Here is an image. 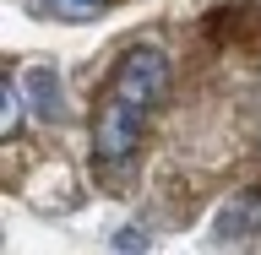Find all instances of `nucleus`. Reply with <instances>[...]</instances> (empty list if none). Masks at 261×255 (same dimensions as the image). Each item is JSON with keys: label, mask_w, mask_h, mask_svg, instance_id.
<instances>
[{"label": "nucleus", "mask_w": 261, "mask_h": 255, "mask_svg": "<svg viewBox=\"0 0 261 255\" xmlns=\"http://www.w3.org/2000/svg\"><path fill=\"white\" fill-rule=\"evenodd\" d=\"M142 120H147V109H136V103H125V98H114L103 87V98H98V109H93V152H98V163L125 168L136 141H142Z\"/></svg>", "instance_id": "nucleus-1"}, {"label": "nucleus", "mask_w": 261, "mask_h": 255, "mask_svg": "<svg viewBox=\"0 0 261 255\" xmlns=\"http://www.w3.org/2000/svg\"><path fill=\"white\" fill-rule=\"evenodd\" d=\"M109 93L152 114V109L163 103V93H169V60H163V49H152V44L130 49L125 60L114 65V76H109Z\"/></svg>", "instance_id": "nucleus-2"}, {"label": "nucleus", "mask_w": 261, "mask_h": 255, "mask_svg": "<svg viewBox=\"0 0 261 255\" xmlns=\"http://www.w3.org/2000/svg\"><path fill=\"white\" fill-rule=\"evenodd\" d=\"M22 93L33 98V109L44 114V120H60L65 114V103H60V81H55V71H49V65H33V71H22Z\"/></svg>", "instance_id": "nucleus-3"}, {"label": "nucleus", "mask_w": 261, "mask_h": 255, "mask_svg": "<svg viewBox=\"0 0 261 255\" xmlns=\"http://www.w3.org/2000/svg\"><path fill=\"white\" fill-rule=\"evenodd\" d=\"M223 234H256V239H261V190L240 195V201L228 207V217H223Z\"/></svg>", "instance_id": "nucleus-4"}, {"label": "nucleus", "mask_w": 261, "mask_h": 255, "mask_svg": "<svg viewBox=\"0 0 261 255\" xmlns=\"http://www.w3.org/2000/svg\"><path fill=\"white\" fill-rule=\"evenodd\" d=\"M16 130H22V81H0V136L11 141Z\"/></svg>", "instance_id": "nucleus-5"}, {"label": "nucleus", "mask_w": 261, "mask_h": 255, "mask_svg": "<svg viewBox=\"0 0 261 255\" xmlns=\"http://www.w3.org/2000/svg\"><path fill=\"white\" fill-rule=\"evenodd\" d=\"M49 16H60V22H93V16L109 11V0H38Z\"/></svg>", "instance_id": "nucleus-6"}]
</instances>
